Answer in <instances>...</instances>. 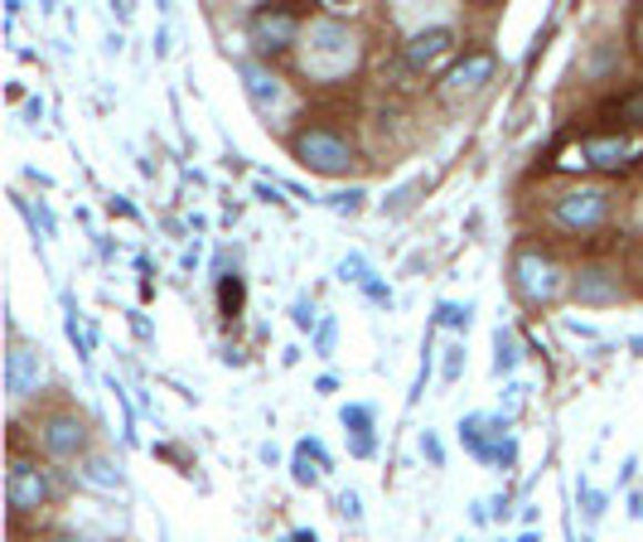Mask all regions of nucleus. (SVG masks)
Masks as SVG:
<instances>
[{
  "label": "nucleus",
  "instance_id": "3",
  "mask_svg": "<svg viewBox=\"0 0 643 542\" xmlns=\"http://www.w3.org/2000/svg\"><path fill=\"white\" fill-rule=\"evenodd\" d=\"M610 190H600V184H571V190H561L557 200H552V208H547V214H552V223L561 233H595L600 223L610 218Z\"/></svg>",
  "mask_w": 643,
  "mask_h": 542
},
{
  "label": "nucleus",
  "instance_id": "13",
  "mask_svg": "<svg viewBox=\"0 0 643 542\" xmlns=\"http://www.w3.org/2000/svg\"><path fill=\"white\" fill-rule=\"evenodd\" d=\"M581 155H585V165H595V170H629V165H634V155H639V141H629V136H585Z\"/></svg>",
  "mask_w": 643,
  "mask_h": 542
},
{
  "label": "nucleus",
  "instance_id": "14",
  "mask_svg": "<svg viewBox=\"0 0 643 542\" xmlns=\"http://www.w3.org/2000/svg\"><path fill=\"white\" fill-rule=\"evenodd\" d=\"M339 421L348 427V436H354V441H348V451H354L358 460H368L372 456V407L348 402L344 412H339Z\"/></svg>",
  "mask_w": 643,
  "mask_h": 542
},
{
  "label": "nucleus",
  "instance_id": "8",
  "mask_svg": "<svg viewBox=\"0 0 643 542\" xmlns=\"http://www.w3.org/2000/svg\"><path fill=\"white\" fill-rule=\"evenodd\" d=\"M493 73H499V54L493 49H465V59H455L446 69L440 88H446V98H470V92L493 83Z\"/></svg>",
  "mask_w": 643,
  "mask_h": 542
},
{
  "label": "nucleus",
  "instance_id": "29",
  "mask_svg": "<svg viewBox=\"0 0 643 542\" xmlns=\"http://www.w3.org/2000/svg\"><path fill=\"white\" fill-rule=\"evenodd\" d=\"M629 39H634V49H639V59H643V6L634 10V24H629Z\"/></svg>",
  "mask_w": 643,
  "mask_h": 542
},
{
  "label": "nucleus",
  "instance_id": "1",
  "mask_svg": "<svg viewBox=\"0 0 643 542\" xmlns=\"http://www.w3.org/2000/svg\"><path fill=\"white\" fill-rule=\"evenodd\" d=\"M290 155L310 170V175H348L354 165V141L334 126H300L290 136Z\"/></svg>",
  "mask_w": 643,
  "mask_h": 542
},
{
  "label": "nucleus",
  "instance_id": "11",
  "mask_svg": "<svg viewBox=\"0 0 643 542\" xmlns=\"http://www.w3.org/2000/svg\"><path fill=\"white\" fill-rule=\"evenodd\" d=\"M455 49V30L450 24H431V30H421V34H411L407 39V49H401V59H407V69L411 73H431L440 59H446Z\"/></svg>",
  "mask_w": 643,
  "mask_h": 542
},
{
  "label": "nucleus",
  "instance_id": "26",
  "mask_svg": "<svg viewBox=\"0 0 643 542\" xmlns=\"http://www.w3.org/2000/svg\"><path fill=\"white\" fill-rule=\"evenodd\" d=\"M364 200H368L364 190H348V194H334V208H339V214H354V208L364 204Z\"/></svg>",
  "mask_w": 643,
  "mask_h": 542
},
{
  "label": "nucleus",
  "instance_id": "34",
  "mask_svg": "<svg viewBox=\"0 0 643 542\" xmlns=\"http://www.w3.org/2000/svg\"><path fill=\"white\" fill-rule=\"evenodd\" d=\"M639 272H643V247H639Z\"/></svg>",
  "mask_w": 643,
  "mask_h": 542
},
{
  "label": "nucleus",
  "instance_id": "35",
  "mask_svg": "<svg viewBox=\"0 0 643 542\" xmlns=\"http://www.w3.org/2000/svg\"><path fill=\"white\" fill-rule=\"evenodd\" d=\"M575 542H591V538H575Z\"/></svg>",
  "mask_w": 643,
  "mask_h": 542
},
{
  "label": "nucleus",
  "instance_id": "30",
  "mask_svg": "<svg viewBox=\"0 0 643 542\" xmlns=\"http://www.w3.org/2000/svg\"><path fill=\"white\" fill-rule=\"evenodd\" d=\"M364 290H368V296H372V300H378V306H392V290H387L382 282H368Z\"/></svg>",
  "mask_w": 643,
  "mask_h": 542
},
{
  "label": "nucleus",
  "instance_id": "25",
  "mask_svg": "<svg viewBox=\"0 0 643 542\" xmlns=\"http://www.w3.org/2000/svg\"><path fill=\"white\" fill-rule=\"evenodd\" d=\"M339 513H344L348 523H358V519H364V499H358L354 489H344V494H339Z\"/></svg>",
  "mask_w": 643,
  "mask_h": 542
},
{
  "label": "nucleus",
  "instance_id": "7",
  "mask_svg": "<svg viewBox=\"0 0 643 542\" xmlns=\"http://www.w3.org/2000/svg\"><path fill=\"white\" fill-rule=\"evenodd\" d=\"M247 39L257 44V54H280L300 39V10L296 6H262L247 20Z\"/></svg>",
  "mask_w": 643,
  "mask_h": 542
},
{
  "label": "nucleus",
  "instance_id": "23",
  "mask_svg": "<svg viewBox=\"0 0 643 542\" xmlns=\"http://www.w3.org/2000/svg\"><path fill=\"white\" fill-rule=\"evenodd\" d=\"M581 504H585V519H600V513H605V494L581 480Z\"/></svg>",
  "mask_w": 643,
  "mask_h": 542
},
{
  "label": "nucleus",
  "instance_id": "9",
  "mask_svg": "<svg viewBox=\"0 0 643 542\" xmlns=\"http://www.w3.org/2000/svg\"><path fill=\"white\" fill-rule=\"evenodd\" d=\"M39 382H44V359H39V349H34V344H24V339H10L6 392L16 402H24V398H34V392H39Z\"/></svg>",
  "mask_w": 643,
  "mask_h": 542
},
{
  "label": "nucleus",
  "instance_id": "33",
  "mask_svg": "<svg viewBox=\"0 0 643 542\" xmlns=\"http://www.w3.org/2000/svg\"><path fill=\"white\" fill-rule=\"evenodd\" d=\"M518 542H538V533H522V538H518Z\"/></svg>",
  "mask_w": 643,
  "mask_h": 542
},
{
  "label": "nucleus",
  "instance_id": "17",
  "mask_svg": "<svg viewBox=\"0 0 643 542\" xmlns=\"http://www.w3.org/2000/svg\"><path fill=\"white\" fill-rule=\"evenodd\" d=\"M493 349H499V359H493V374H513V368H518V339H513V329H499V335H493Z\"/></svg>",
  "mask_w": 643,
  "mask_h": 542
},
{
  "label": "nucleus",
  "instance_id": "6",
  "mask_svg": "<svg viewBox=\"0 0 643 542\" xmlns=\"http://www.w3.org/2000/svg\"><path fill=\"white\" fill-rule=\"evenodd\" d=\"M513 286L522 290V300H532V306H552L561 290H567V276H561V267L542 253V247H522L513 257Z\"/></svg>",
  "mask_w": 643,
  "mask_h": 542
},
{
  "label": "nucleus",
  "instance_id": "4",
  "mask_svg": "<svg viewBox=\"0 0 643 542\" xmlns=\"http://www.w3.org/2000/svg\"><path fill=\"white\" fill-rule=\"evenodd\" d=\"M305 73L315 78H339L354 63V30L344 20H315L310 39H305Z\"/></svg>",
  "mask_w": 643,
  "mask_h": 542
},
{
  "label": "nucleus",
  "instance_id": "19",
  "mask_svg": "<svg viewBox=\"0 0 643 542\" xmlns=\"http://www.w3.org/2000/svg\"><path fill=\"white\" fill-rule=\"evenodd\" d=\"M339 282H354V286H368V282H372V272H368V262H364V257H358V253H354V257H344V262H339Z\"/></svg>",
  "mask_w": 643,
  "mask_h": 542
},
{
  "label": "nucleus",
  "instance_id": "5",
  "mask_svg": "<svg viewBox=\"0 0 643 542\" xmlns=\"http://www.w3.org/2000/svg\"><path fill=\"white\" fill-rule=\"evenodd\" d=\"M39 451L49 460H83L88 456V441H92V427L78 407H53L49 417H39V431H34Z\"/></svg>",
  "mask_w": 643,
  "mask_h": 542
},
{
  "label": "nucleus",
  "instance_id": "18",
  "mask_svg": "<svg viewBox=\"0 0 643 542\" xmlns=\"http://www.w3.org/2000/svg\"><path fill=\"white\" fill-rule=\"evenodd\" d=\"M614 116H620V122L624 126H643V88H634V92H624V98L620 102H614V108H610Z\"/></svg>",
  "mask_w": 643,
  "mask_h": 542
},
{
  "label": "nucleus",
  "instance_id": "32",
  "mask_svg": "<svg viewBox=\"0 0 643 542\" xmlns=\"http://www.w3.org/2000/svg\"><path fill=\"white\" fill-rule=\"evenodd\" d=\"M53 542H88V538H78V533H59V538H53Z\"/></svg>",
  "mask_w": 643,
  "mask_h": 542
},
{
  "label": "nucleus",
  "instance_id": "31",
  "mask_svg": "<svg viewBox=\"0 0 643 542\" xmlns=\"http://www.w3.org/2000/svg\"><path fill=\"white\" fill-rule=\"evenodd\" d=\"M286 542H319V538H315V533H310V528H300V533H290V538H286Z\"/></svg>",
  "mask_w": 643,
  "mask_h": 542
},
{
  "label": "nucleus",
  "instance_id": "10",
  "mask_svg": "<svg viewBox=\"0 0 643 542\" xmlns=\"http://www.w3.org/2000/svg\"><path fill=\"white\" fill-rule=\"evenodd\" d=\"M237 73H243V88H247V102L252 108H257L262 116H272L280 102H286V83H280V78L266 69L262 59H243L237 63Z\"/></svg>",
  "mask_w": 643,
  "mask_h": 542
},
{
  "label": "nucleus",
  "instance_id": "22",
  "mask_svg": "<svg viewBox=\"0 0 643 542\" xmlns=\"http://www.w3.org/2000/svg\"><path fill=\"white\" fill-rule=\"evenodd\" d=\"M334 335H339V325L319 320V329H315V354H319V359H329V354H334Z\"/></svg>",
  "mask_w": 643,
  "mask_h": 542
},
{
  "label": "nucleus",
  "instance_id": "2",
  "mask_svg": "<svg viewBox=\"0 0 643 542\" xmlns=\"http://www.w3.org/2000/svg\"><path fill=\"white\" fill-rule=\"evenodd\" d=\"M53 494H59V484H53V474L39 466L34 456H10V470H6V504L16 519H30V513L49 509Z\"/></svg>",
  "mask_w": 643,
  "mask_h": 542
},
{
  "label": "nucleus",
  "instance_id": "16",
  "mask_svg": "<svg viewBox=\"0 0 643 542\" xmlns=\"http://www.w3.org/2000/svg\"><path fill=\"white\" fill-rule=\"evenodd\" d=\"M78 474H83L88 484H98V489H122V470H116L106 456H83Z\"/></svg>",
  "mask_w": 643,
  "mask_h": 542
},
{
  "label": "nucleus",
  "instance_id": "24",
  "mask_svg": "<svg viewBox=\"0 0 643 542\" xmlns=\"http://www.w3.org/2000/svg\"><path fill=\"white\" fill-rule=\"evenodd\" d=\"M460 368H465V344H450V349H446V368H440V374H446V382H455V378H460Z\"/></svg>",
  "mask_w": 643,
  "mask_h": 542
},
{
  "label": "nucleus",
  "instance_id": "15",
  "mask_svg": "<svg viewBox=\"0 0 643 542\" xmlns=\"http://www.w3.org/2000/svg\"><path fill=\"white\" fill-rule=\"evenodd\" d=\"M325 470H329L325 446H319V441H300L296 446V466H290L296 484H319V480H325Z\"/></svg>",
  "mask_w": 643,
  "mask_h": 542
},
{
  "label": "nucleus",
  "instance_id": "21",
  "mask_svg": "<svg viewBox=\"0 0 643 542\" xmlns=\"http://www.w3.org/2000/svg\"><path fill=\"white\" fill-rule=\"evenodd\" d=\"M470 310H474V306H455V300H446V306L436 310V320L450 325V329H465V325H470Z\"/></svg>",
  "mask_w": 643,
  "mask_h": 542
},
{
  "label": "nucleus",
  "instance_id": "20",
  "mask_svg": "<svg viewBox=\"0 0 643 542\" xmlns=\"http://www.w3.org/2000/svg\"><path fill=\"white\" fill-rule=\"evenodd\" d=\"M218 296H223V315L233 320V315L243 310V282H237V276H223V290H218Z\"/></svg>",
  "mask_w": 643,
  "mask_h": 542
},
{
  "label": "nucleus",
  "instance_id": "28",
  "mask_svg": "<svg viewBox=\"0 0 643 542\" xmlns=\"http://www.w3.org/2000/svg\"><path fill=\"white\" fill-rule=\"evenodd\" d=\"M421 456L431 460V466H440V460H446V451H440V441H436L431 431H421Z\"/></svg>",
  "mask_w": 643,
  "mask_h": 542
},
{
  "label": "nucleus",
  "instance_id": "12",
  "mask_svg": "<svg viewBox=\"0 0 643 542\" xmlns=\"http://www.w3.org/2000/svg\"><path fill=\"white\" fill-rule=\"evenodd\" d=\"M571 296L581 300V306H610V300L624 296V286L610 267H581L571 276Z\"/></svg>",
  "mask_w": 643,
  "mask_h": 542
},
{
  "label": "nucleus",
  "instance_id": "27",
  "mask_svg": "<svg viewBox=\"0 0 643 542\" xmlns=\"http://www.w3.org/2000/svg\"><path fill=\"white\" fill-rule=\"evenodd\" d=\"M290 320H296V329H315V306H310V300H296Z\"/></svg>",
  "mask_w": 643,
  "mask_h": 542
}]
</instances>
